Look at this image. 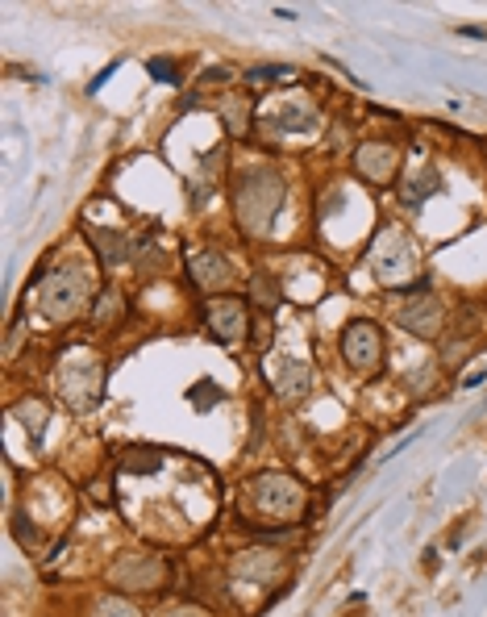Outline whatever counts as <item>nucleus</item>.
<instances>
[{"label": "nucleus", "mask_w": 487, "mask_h": 617, "mask_svg": "<svg viewBox=\"0 0 487 617\" xmlns=\"http://www.w3.org/2000/svg\"><path fill=\"white\" fill-rule=\"evenodd\" d=\"M255 501H258V509H263V518H271V521H296L300 509H304L300 484L287 480V476H258Z\"/></svg>", "instance_id": "1"}, {"label": "nucleus", "mask_w": 487, "mask_h": 617, "mask_svg": "<svg viewBox=\"0 0 487 617\" xmlns=\"http://www.w3.org/2000/svg\"><path fill=\"white\" fill-rule=\"evenodd\" d=\"M342 351H346V363L358 371H375L379 359H383V338H379L375 321H350L346 334H342Z\"/></svg>", "instance_id": "2"}, {"label": "nucleus", "mask_w": 487, "mask_h": 617, "mask_svg": "<svg viewBox=\"0 0 487 617\" xmlns=\"http://www.w3.org/2000/svg\"><path fill=\"white\" fill-rule=\"evenodd\" d=\"M204 326L213 329L216 343H238L246 334V305L233 297H216L204 301Z\"/></svg>", "instance_id": "3"}, {"label": "nucleus", "mask_w": 487, "mask_h": 617, "mask_svg": "<svg viewBox=\"0 0 487 617\" xmlns=\"http://www.w3.org/2000/svg\"><path fill=\"white\" fill-rule=\"evenodd\" d=\"M271 179V176H267ZM267 179H246L242 188H238V218H242V225L250 233L267 230L271 225V213H275V205H279V196H271V201H263V184Z\"/></svg>", "instance_id": "4"}, {"label": "nucleus", "mask_w": 487, "mask_h": 617, "mask_svg": "<svg viewBox=\"0 0 487 617\" xmlns=\"http://www.w3.org/2000/svg\"><path fill=\"white\" fill-rule=\"evenodd\" d=\"M354 163H358L363 179H371V184H379V188H388V184L396 179V167H400V151L388 146V142H371V146L358 151Z\"/></svg>", "instance_id": "5"}, {"label": "nucleus", "mask_w": 487, "mask_h": 617, "mask_svg": "<svg viewBox=\"0 0 487 617\" xmlns=\"http://www.w3.org/2000/svg\"><path fill=\"white\" fill-rule=\"evenodd\" d=\"M400 326L412 329L417 338H437L442 326H446V317H442V305L433 301V297H420L417 305H405V309H400Z\"/></svg>", "instance_id": "6"}, {"label": "nucleus", "mask_w": 487, "mask_h": 617, "mask_svg": "<svg viewBox=\"0 0 487 617\" xmlns=\"http://www.w3.org/2000/svg\"><path fill=\"white\" fill-rule=\"evenodd\" d=\"M192 275H196L200 289H225L233 267H230V259H221L216 250H192Z\"/></svg>", "instance_id": "7"}, {"label": "nucleus", "mask_w": 487, "mask_h": 617, "mask_svg": "<svg viewBox=\"0 0 487 617\" xmlns=\"http://www.w3.org/2000/svg\"><path fill=\"white\" fill-rule=\"evenodd\" d=\"M80 297H83L80 272H67V280L59 275V280H54L51 289H46V297H42V309H46V313H51V317H59V313L67 317L71 309L80 305Z\"/></svg>", "instance_id": "8"}, {"label": "nucleus", "mask_w": 487, "mask_h": 617, "mask_svg": "<svg viewBox=\"0 0 487 617\" xmlns=\"http://www.w3.org/2000/svg\"><path fill=\"white\" fill-rule=\"evenodd\" d=\"M92 242L100 247V259H105V263L130 259V238H125V233H105V230H96V233H92Z\"/></svg>", "instance_id": "9"}, {"label": "nucleus", "mask_w": 487, "mask_h": 617, "mask_svg": "<svg viewBox=\"0 0 487 617\" xmlns=\"http://www.w3.org/2000/svg\"><path fill=\"white\" fill-rule=\"evenodd\" d=\"M125 467H130V471H137V476H146V471L162 467V451H154V447H130V455H125Z\"/></svg>", "instance_id": "10"}, {"label": "nucleus", "mask_w": 487, "mask_h": 617, "mask_svg": "<svg viewBox=\"0 0 487 617\" xmlns=\"http://www.w3.org/2000/svg\"><path fill=\"white\" fill-rule=\"evenodd\" d=\"M250 297H255L258 305L275 309V301H279V289H275V280H267V275H255V280H250Z\"/></svg>", "instance_id": "11"}, {"label": "nucleus", "mask_w": 487, "mask_h": 617, "mask_svg": "<svg viewBox=\"0 0 487 617\" xmlns=\"http://www.w3.org/2000/svg\"><path fill=\"white\" fill-rule=\"evenodd\" d=\"M96 617H137L134 605H125L122 597H108V601L96 605Z\"/></svg>", "instance_id": "12"}, {"label": "nucleus", "mask_w": 487, "mask_h": 617, "mask_svg": "<svg viewBox=\"0 0 487 617\" xmlns=\"http://www.w3.org/2000/svg\"><path fill=\"white\" fill-rule=\"evenodd\" d=\"M17 413L26 417V425H34V434H42V422H46V409H42V400H26V405H17Z\"/></svg>", "instance_id": "13"}, {"label": "nucleus", "mask_w": 487, "mask_h": 617, "mask_svg": "<svg viewBox=\"0 0 487 617\" xmlns=\"http://www.w3.org/2000/svg\"><path fill=\"white\" fill-rule=\"evenodd\" d=\"M483 380H487V371L479 368V371H471V376H467V380H462V388H479V384H483Z\"/></svg>", "instance_id": "14"}, {"label": "nucleus", "mask_w": 487, "mask_h": 617, "mask_svg": "<svg viewBox=\"0 0 487 617\" xmlns=\"http://www.w3.org/2000/svg\"><path fill=\"white\" fill-rule=\"evenodd\" d=\"M176 617H196V613H176Z\"/></svg>", "instance_id": "15"}]
</instances>
